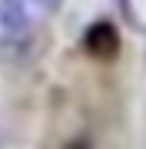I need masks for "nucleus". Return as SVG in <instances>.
Segmentation results:
<instances>
[{"mask_svg":"<svg viewBox=\"0 0 146 149\" xmlns=\"http://www.w3.org/2000/svg\"><path fill=\"white\" fill-rule=\"evenodd\" d=\"M119 47H123V37H119L116 23L110 20H93L87 30H83V50L93 56V60H116L119 56Z\"/></svg>","mask_w":146,"mask_h":149,"instance_id":"obj_1","label":"nucleus"},{"mask_svg":"<svg viewBox=\"0 0 146 149\" xmlns=\"http://www.w3.org/2000/svg\"><path fill=\"white\" fill-rule=\"evenodd\" d=\"M0 27L7 37L27 33V7L23 0H0Z\"/></svg>","mask_w":146,"mask_h":149,"instance_id":"obj_2","label":"nucleus"},{"mask_svg":"<svg viewBox=\"0 0 146 149\" xmlns=\"http://www.w3.org/2000/svg\"><path fill=\"white\" fill-rule=\"evenodd\" d=\"M33 7H37L40 13H57L60 7H63V0H30Z\"/></svg>","mask_w":146,"mask_h":149,"instance_id":"obj_3","label":"nucleus"},{"mask_svg":"<svg viewBox=\"0 0 146 149\" xmlns=\"http://www.w3.org/2000/svg\"><path fill=\"white\" fill-rule=\"evenodd\" d=\"M63 149H93V146H90V139H70Z\"/></svg>","mask_w":146,"mask_h":149,"instance_id":"obj_4","label":"nucleus"}]
</instances>
